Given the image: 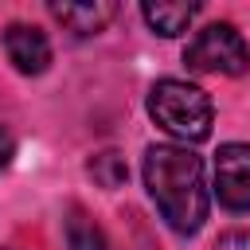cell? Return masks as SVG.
<instances>
[{
	"mask_svg": "<svg viewBox=\"0 0 250 250\" xmlns=\"http://www.w3.org/2000/svg\"><path fill=\"white\" fill-rule=\"evenodd\" d=\"M145 184L176 234H195L207 219L211 195L203 180V160L188 145H152L145 152Z\"/></svg>",
	"mask_w": 250,
	"mask_h": 250,
	"instance_id": "cell-1",
	"label": "cell"
},
{
	"mask_svg": "<svg viewBox=\"0 0 250 250\" xmlns=\"http://www.w3.org/2000/svg\"><path fill=\"white\" fill-rule=\"evenodd\" d=\"M148 113L164 133H172L180 141H203L215 121L211 98L184 78H160L148 90Z\"/></svg>",
	"mask_w": 250,
	"mask_h": 250,
	"instance_id": "cell-2",
	"label": "cell"
},
{
	"mask_svg": "<svg viewBox=\"0 0 250 250\" xmlns=\"http://www.w3.org/2000/svg\"><path fill=\"white\" fill-rule=\"evenodd\" d=\"M184 62H188V70H199V74H246L250 47L230 23H207L188 43Z\"/></svg>",
	"mask_w": 250,
	"mask_h": 250,
	"instance_id": "cell-3",
	"label": "cell"
},
{
	"mask_svg": "<svg viewBox=\"0 0 250 250\" xmlns=\"http://www.w3.org/2000/svg\"><path fill=\"white\" fill-rule=\"evenodd\" d=\"M215 195L230 211H250V145H223L219 148Z\"/></svg>",
	"mask_w": 250,
	"mask_h": 250,
	"instance_id": "cell-4",
	"label": "cell"
},
{
	"mask_svg": "<svg viewBox=\"0 0 250 250\" xmlns=\"http://www.w3.org/2000/svg\"><path fill=\"white\" fill-rule=\"evenodd\" d=\"M4 51H8V62L20 74H43L51 66V43L31 23H12L4 31Z\"/></svg>",
	"mask_w": 250,
	"mask_h": 250,
	"instance_id": "cell-5",
	"label": "cell"
},
{
	"mask_svg": "<svg viewBox=\"0 0 250 250\" xmlns=\"http://www.w3.org/2000/svg\"><path fill=\"white\" fill-rule=\"evenodd\" d=\"M51 16L74 31V35H98L113 16H117V4L113 0H86V4H51Z\"/></svg>",
	"mask_w": 250,
	"mask_h": 250,
	"instance_id": "cell-6",
	"label": "cell"
},
{
	"mask_svg": "<svg viewBox=\"0 0 250 250\" xmlns=\"http://www.w3.org/2000/svg\"><path fill=\"white\" fill-rule=\"evenodd\" d=\"M141 16H145V23L156 31V35H180V31H188V23L199 16V4H184V0H148L145 8H141Z\"/></svg>",
	"mask_w": 250,
	"mask_h": 250,
	"instance_id": "cell-7",
	"label": "cell"
},
{
	"mask_svg": "<svg viewBox=\"0 0 250 250\" xmlns=\"http://www.w3.org/2000/svg\"><path fill=\"white\" fill-rule=\"evenodd\" d=\"M62 234H66V246L70 250H105V234L102 227L82 211V207H70L66 219H62Z\"/></svg>",
	"mask_w": 250,
	"mask_h": 250,
	"instance_id": "cell-8",
	"label": "cell"
},
{
	"mask_svg": "<svg viewBox=\"0 0 250 250\" xmlns=\"http://www.w3.org/2000/svg\"><path fill=\"white\" fill-rule=\"evenodd\" d=\"M90 176H94V184L98 188H105V191H113V188H121L125 184V176H129V168H125V160L117 156V152H98V156H90Z\"/></svg>",
	"mask_w": 250,
	"mask_h": 250,
	"instance_id": "cell-9",
	"label": "cell"
},
{
	"mask_svg": "<svg viewBox=\"0 0 250 250\" xmlns=\"http://www.w3.org/2000/svg\"><path fill=\"white\" fill-rule=\"evenodd\" d=\"M12 152H16V141H12V133H8V129H0V172L8 168Z\"/></svg>",
	"mask_w": 250,
	"mask_h": 250,
	"instance_id": "cell-10",
	"label": "cell"
},
{
	"mask_svg": "<svg viewBox=\"0 0 250 250\" xmlns=\"http://www.w3.org/2000/svg\"><path fill=\"white\" fill-rule=\"evenodd\" d=\"M219 250H250V234H227L219 242Z\"/></svg>",
	"mask_w": 250,
	"mask_h": 250,
	"instance_id": "cell-11",
	"label": "cell"
}]
</instances>
